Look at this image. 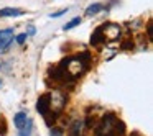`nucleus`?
<instances>
[{
	"instance_id": "1",
	"label": "nucleus",
	"mask_w": 153,
	"mask_h": 136,
	"mask_svg": "<svg viewBox=\"0 0 153 136\" xmlns=\"http://www.w3.org/2000/svg\"><path fill=\"white\" fill-rule=\"evenodd\" d=\"M48 95H50V112H53L58 116L66 107L68 95L64 92H61V90H53Z\"/></svg>"
},
{
	"instance_id": "2",
	"label": "nucleus",
	"mask_w": 153,
	"mask_h": 136,
	"mask_svg": "<svg viewBox=\"0 0 153 136\" xmlns=\"http://www.w3.org/2000/svg\"><path fill=\"white\" fill-rule=\"evenodd\" d=\"M117 121V116L114 113H107L100 118L99 125L96 126V136H109V133L112 131L114 125Z\"/></svg>"
},
{
	"instance_id": "3",
	"label": "nucleus",
	"mask_w": 153,
	"mask_h": 136,
	"mask_svg": "<svg viewBox=\"0 0 153 136\" xmlns=\"http://www.w3.org/2000/svg\"><path fill=\"white\" fill-rule=\"evenodd\" d=\"M102 31H104V38L107 41H115L120 36V26L115 23L110 25H102Z\"/></svg>"
},
{
	"instance_id": "4",
	"label": "nucleus",
	"mask_w": 153,
	"mask_h": 136,
	"mask_svg": "<svg viewBox=\"0 0 153 136\" xmlns=\"http://www.w3.org/2000/svg\"><path fill=\"white\" fill-rule=\"evenodd\" d=\"M13 41V30H0V53L5 51Z\"/></svg>"
},
{
	"instance_id": "5",
	"label": "nucleus",
	"mask_w": 153,
	"mask_h": 136,
	"mask_svg": "<svg viewBox=\"0 0 153 136\" xmlns=\"http://www.w3.org/2000/svg\"><path fill=\"white\" fill-rule=\"evenodd\" d=\"M36 110L41 113L43 116H46L48 113H50V95L48 93H45V95H41L40 99H38L36 102Z\"/></svg>"
},
{
	"instance_id": "6",
	"label": "nucleus",
	"mask_w": 153,
	"mask_h": 136,
	"mask_svg": "<svg viewBox=\"0 0 153 136\" xmlns=\"http://www.w3.org/2000/svg\"><path fill=\"white\" fill-rule=\"evenodd\" d=\"M100 43H105V38H104L102 26H99L92 35H91V44H92V46H99Z\"/></svg>"
},
{
	"instance_id": "7",
	"label": "nucleus",
	"mask_w": 153,
	"mask_h": 136,
	"mask_svg": "<svg viewBox=\"0 0 153 136\" xmlns=\"http://www.w3.org/2000/svg\"><path fill=\"white\" fill-rule=\"evenodd\" d=\"M25 12L22 8H2L0 10V17L4 18H10V17H22Z\"/></svg>"
},
{
	"instance_id": "8",
	"label": "nucleus",
	"mask_w": 153,
	"mask_h": 136,
	"mask_svg": "<svg viewBox=\"0 0 153 136\" xmlns=\"http://www.w3.org/2000/svg\"><path fill=\"white\" fill-rule=\"evenodd\" d=\"M27 120H28L27 113H23V112H18L17 115H15V118H13V123H15V126H17L18 129H22L25 125H27Z\"/></svg>"
},
{
	"instance_id": "9",
	"label": "nucleus",
	"mask_w": 153,
	"mask_h": 136,
	"mask_svg": "<svg viewBox=\"0 0 153 136\" xmlns=\"http://www.w3.org/2000/svg\"><path fill=\"white\" fill-rule=\"evenodd\" d=\"M82 135V120H76L71 125V135L69 136H81Z\"/></svg>"
},
{
	"instance_id": "10",
	"label": "nucleus",
	"mask_w": 153,
	"mask_h": 136,
	"mask_svg": "<svg viewBox=\"0 0 153 136\" xmlns=\"http://www.w3.org/2000/svg\"><path fill=\"white\" fill-rule=\"evenodd\" d=\"M100 10H102V5H100V4H92L86 10V15H87V17H94V15H97Z\"/></svg>"
},
{
	"instance_id": "11",
	"label": "nucleus",
	"mask_w": 153,
	"mask_h": 136,
	"mask_svg": "<svg viewBox=\"0 0 153 136\" xmlns=\"http://www.w3.org/2000/svg\"><path fill=\"white\" fill-rule=\"evenodd\" d=\"M31 128H33V121H31L30 118L27 120V125L22 128V133H20V136H30L31 135Z\"/></svg>"
},
{
	"instance_id": "12",
	"label": "nucleus",
	"mask_w": 153,
	"mask_h": 136,
	"mask_svg": "<svg viewBox=\"0 0 153 136\" xmlns=\"http://www.w3.org/2000/svg\"><path fill=\"white\" fill-rule=\"evenodd\" d=\"M79 23H81V18L77 17V18H74V20H71L69 23H66V25H64V26H63V30H64V31H68V30H73V28H74V26H77Z\"/></svg>"
},
{
	"instance_id": "13",
	"label": "nucleus",
	"mask_w": 153,
	"mask_h": 136,
	"mask_svg": "<svg viewBox=\"0 0 153 136\" xmlns=\"http://www.w3.org/2000/svg\"><path fill=\"white\" fill-rule=\"evenodd\" d=\"M120 48H122V49H133V41H132V40L123 41V43L120 44Z\"/></svg>"
},
{
	"instance_id": "14",
	"label": "nucleus",
	"mask_w": 153,
	"mask_h": 136,
	"mask_svg": "<svg viewBox=\"0 0 153 136\" xmlns=\"http://www.w3.org/2000/svg\"><path fill=\"white\" fill-rule=\"evenodd\" d=\"M5 133H7V126H5V121H4V118L0 116V136H4Z\"/></svg>"
},
{
	"instance_id": "15",
	"label": "nucleus",
	"mask_w": 153,
	"mask_h": 136,
	"mask_svg": "<svg viewBox=\"0 0 153 136\" xmlns=\"http://www.w3.org/2000/svg\"><path fill=\"white\" fill-rule=\"evenodd\" d=\"M146 33H148V40H153V26H152V21H148V25H146Z\"/></svg>"
},
{
	"instance_id": "16",
	"label": "nucleus",
	"mask_w": 153,
	"mask_h": 136,
	"mask_svg": "<svg viewBox=\"0 0 153 136\" xmlns=\"http://www.w3.org/2000/svg\"><path fill=\"white\" fill-rule=\"evenodd\" d=\"M27 33H22V35H18V36H17V43L18 44H23L25 43V41H27Z\"/></svg>"
},
{
	"instance_id": "17",
	"label": "nucleus",
	"mask_w": 153,
	"mask_h": 136,
	"mask_svg": "<svg viewBox=\"0 0 153 136\" xmlns=\"http://www.w3.org/2000/svg\"><path fill=\"white\" fill-rule=\"evenodd\" d=\"M50 136H63V131H61L59 128H51Z\"/></svg>"
},
{
	"instance_id": "18",
	"label": "nucleus",
	"mask_w": 153,
	"mask_h": 136,
	"mask_svg": "<svg viewBox=\"0 0 153 136\" xmlns=\"http://www.w3.org/2000/svg\"><path fill=\"white\" fill-rule=\"evenodd\" d=\"M68 12H69V10H68V8H66V10H59V12H56V13H51L50 17H51V18H58V17H61V15L68 13Z\"/></svg>"
},
{
	"instance_id": "19",
	"label": "nucleus",
	"mask_w": 153,
	"mask_h": 136,
	"mask_svg": "<svg viewBox=\"0 0 153 136\" xmlns=\"http://www.w3.org/2000/svg\"><path fill=\"white\" fill-rule=\"evenodd\" d=\"M130 136H142V135H140V133H137V131H133V133H132V135H130Z\"/></svg>"
}]
</instances>
